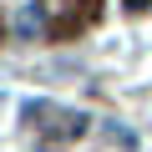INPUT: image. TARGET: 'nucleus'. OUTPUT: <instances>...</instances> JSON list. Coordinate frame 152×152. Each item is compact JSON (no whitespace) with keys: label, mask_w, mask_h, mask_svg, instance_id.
I'll return each instance as SVG.
<instances>
[{"label":"nucleus","mask_w":152,"mask_h":152,"mask_svg":"<svg viewBox=\"0 0 152 152\" xmlns=\"http://www.w3.org/2000/svg\"><path fill=\"white\" fill-rule=\"evenodd\" d=\"M15 31H20V36H36V31H41V5H36V0H31V5L20 10V20H15Z\"/></svg>","instance_id":"nucleus-1"},{"label":"nucleus","mask_w":152,"mask_h":152,"mask_svg":"<svg viewBox=\"0 0 152 152\" xmlns=\"http://www.w3.org/2000/svg\"><path fill=\"white\" fill-rule=\"evenodd\" d=\"M127 5H132V10H142V5H152V0H127Z\"/></svg>","instance_id":"nucleus-2"}]
</instances>
